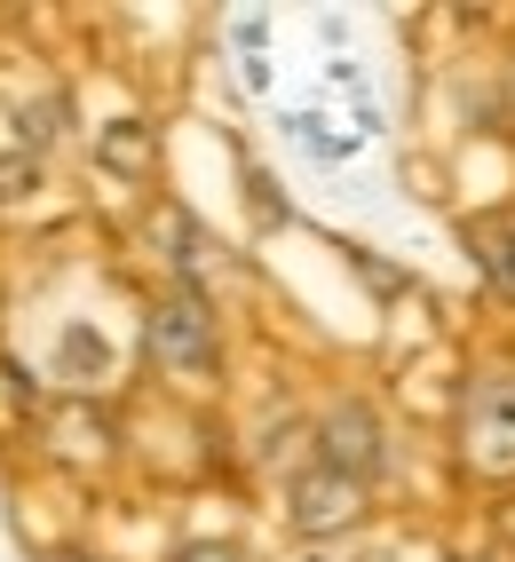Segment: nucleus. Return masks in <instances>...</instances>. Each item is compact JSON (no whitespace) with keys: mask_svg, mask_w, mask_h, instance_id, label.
I'll return each instance as SVG.
<instances>
[{"mask_svg":"<svg viewBox=\"0 0 515 562\" xmlns=\"http://www.w3.org/2000/svg\"><path fill=\"white\" fill-rule=\"evenodd\" d=\"M452 452L468 483H515V349H484L452 404Z\"/></svg>","mask_w":515,"mask_h":562,"instance_id":"f257e3e1","label":"nucleus"},{"mask_svg":"<svg viewBox=\"0 0 515 562\" xmlns=\"http://www.w3.org/2000/svg\"><path fill=\"white\" fill-rule=\"evenodd\" d=\"M143 357L159 364V381L175 389H214L231 357L223 310L206 302V285H159V302L143 310Z\"/></svg>","mask_w":515,"mask_h":562,"instance_id":"f03ea898","label":"nucleus"},{"mask_svg":"<svg viewBox=\"0 0 515 562\" xmlns=\"http://www.w3.org/2000/svg\"><path fill=\"white\" fill-rule=\"evenodd\" d=\"M365 515H373V483L365 475L325 468V460H302L286 475V531L293 539H310V547L349 539V531H365Z\"/></svg>","mask_w":515,"mask_h":562,"instance_id":"7ed1b4c3","label":"nucleus"},{"mask_svg":"<svg viewBox=\"0 0 515 562\" xmlns=\"http://www.w3.org/2000/svg\"><path fill=\"white\" fill-rule=\"evenodd\" d=\"M310 460L349 468V475L373 483L381 460H389V428H381V412L365 404V396H334V404H325L317 420H310Z\"/></svg>","mask_w":515,"mask_h":562,"instance_id":"20e7f679","label":"nucleus"},{"mask_svg":"<svg viewBox=\"0 0 515 562\" xmlns=\"http://www.w3.org/2000/svg\"><path fill=\"white\" fill-rule=\"evenodd\" d=\"M41 452L56 468H71V475H96V468L120 460V420L96 396H64V404H48V420H41Z\"/></svg>","mask_w":515,"mask_h":562,"instance_id":"39448f33","label":"nucleus"},{"mask_svg":"<svg viewBox=\"0 0 515 562\" xmlns=\"http://www.w3.org/2000/svg\"><path fill=\"white\" fill-rule=\"evenodd\" d=\"M48 372L64 381V396H103L112 389V341H103L88 317H71L56 333V349H48Z\"/></svg>","mask_w":515,"mask_h":562,"instance_id":"423d86ee","label":"nucleus"},{"mask_svg":"<svg viewBox=\"0 0 515 562\" xmlns=\"http://www.w3.org/2000/svg\"><path fill=\"white\" fill-rule=\"evenodd\" d=\"M460 238H468V261L484 278V293L492 302H515V222L507 214H468Z\"/></svg>","mask_w":515,"mask_h":562,"instance_id":"0eeeda50","label":"nucleus"},{"mask_svg":"<svg viewBox=\"0 0 515 562\" xmlns=\"http://www.w3.org/2000/svg\"><path fill=\"white\" fill-rule=\"evenodd\" d=\"M96 159L112 167V175H127V182H143L159 167V135H152V120H112V127H96Z\"/></svg>","mask_w":515,"mask_h":562,"instance_id":"6e6552de","label":"nucleus"},{"mask_svg":"<svg viewBox=\"0 0 515 562\" xmlns=\"http://www.w3.org/2000/svg\"><path fill=\"white\" fill-rule=\"evenodd\" d=\"M64 135V95H41V103H16V151L41 159L48 143Z\"/></svg>","mask_w":515,"mask_h":562,"instance_id":"1a4fd4ad","label":"nucleus"},{"mask_svg":"<svg viewBox=\"0 0 515 562\" xmlns=\"http://www.w3.org/2000/svg\"><path fill=\"white\" fill-rule=\"evenodd\" d=\"M32 191H41V159L32 151H0V206H16Z\"/></svg>","mask_w":515,"mask_h":562,"instance_id":"9d476101","label":"nucleus"},{"mask_svg":"<svg viewBox=\"0 0 515 562\" xmlns=\"http://www.w3.org/2000/svg\"><path fill=\"white\" fill-rule=\"evenodd\" d=\"M167 562H254V547H238V539H182Z\"/></svg>","mask_w":515,"mask_h":562,"instance_id":"9b49d317","label":"nucleus"},{"mask_svg":"<svg viewBox=\"0 0 515 562\" xmlns=\"http://www.w3.org/2000/svg\"><path fill=\"white\" fill-rule=\"evenodd\" d=\"M238 41L262 48V16H238ZM246 80H262V56H246Z\"/></svg>","mask_w":515,"mask_h":562,"instance_id":"f8f14e48","label":"nucleus"},{"mask_svg":"<svg viewBox=\"0 0 515 562\" xmlns=\"http://www.w3.org/2000/svg\"><path fill=\"white\" fill-rule=\"evenodd\" d=\"M41 562H120V554H103V547H48Z\"/></svg>","mask_w":515,"mask_h":562,"instance_id":"ddd939ff","label":"nucleus"}]
</instances>
